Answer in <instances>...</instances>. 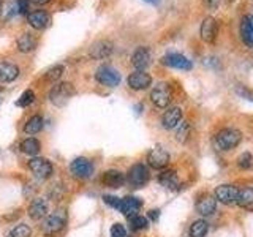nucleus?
I'll list each match as a JSON object with an SVG mask.
<instances>
[{"label": "nucleus", "instance_id": "obj_30", "mask_svg": "<svg viewBox=\"0 0 253 237\" xmlns=\"http://www.w3.org/2000/svg\"><path fill=\"white\" fill-rule=\"evenodd\" d=\"M63 70H65V68H63L62 65H54V67H51L44 73V81L49 82V84H54L55 81H59L60 76L63 75Z\"/></svg>", "mask_w": 253, "mask_h": 237}, {"label": "nucleus", "instance_id": "obj_22", "mask_svg": "<svg viewBox=\"0 0 253 237\" xmlns=\"http://www.w3.org/2000/svg\"><path fill=\"white\" fill-rule=\"evenodd\" d=\"M101 182H103V185H106L109 188H119L125 184V176L121 171L109 169L101 176Z\"/></svg>", "mask_w": 253, "mask_h": 237}, {"label": "nucleus", "instance_id": "obj_44", "mask_svg": "<svg viewBox=\"0 0 253 237\" xmlns=\"http://www.w3.org/2000/svg\"><path fill=\"white\" fill-rule=\"evenodd\" d=\"M229 2H234V0H229Z\"/></svg>", "mask_w": 253, "mask_h": 237}, {"label": "nucleus", "instance_id": "obj_6", "mask_svg": "<svg viewBox=\"0 0 253 237\" xmlns=\"http://www.w3.org/2000/svg\"><path fill=\"white\" fill-rule=\"evenodd\" d=\"M29 169L42 180L49 179L52 176V172H54L51 161L46 160V158H40V157L32 158V160L29 161Z\"/></svg>", "mask_w": 253, "mask_h": 237}, {"label": "nucleus", "instance_id": "obj_26", "mask_svg": "<svg viewBox=\"0 0 253 237\" xmlns=\"http://www.w3.org/2000/svg\"><path fill=\"white\" fill-rule=\"evenodd\" d=\"M19 149H21L26 155L35 157V155L40 152V149H42V144H40V141L35 139V138H26V139H24V141L21 142Z\"/></svg>", "mask_w": 253, "mask_h": 237}, {"label": "nucleus", "instance_id": "obj_18", "mask_svg": "<svg viewBox=\"0 0 253 237\" xmlns=\"http://www.w3.org/2000/svg\"><path fill=\"white\" fill-rule=\"evenodd\" d=\"M141 199L139 198H134V196H126V198H122L121 201V207H119V212H122L125 217H133V215H138V210L141 209Z\"/></svg>", "mask_w": 253, "mask_h": 237}, {"label": "nucleus", "instance_id": "obj_10", "mask_svg": "<svg viewBox=\"0 0 253 237\" xmlns=\"http://www.w3.org/2000/svg\"><path fill=\"white\" fill-rule=\"evenodd\" d=\"M237 195H239V188L234 185H220L215 188V199L223 204H236Z\"/></svg>", "mask_w": 253, "mask_h": 237}, {"label": "nucleus", "instance_id": "obj_7", "mask_svg": "<svg viewBox=\"0 0 253 237\" xmlns=\"http://www.w3.org/2000/svg\"><path fill=\"white\" fill-rule=\"evenodd\" d=\"M67 225V217L63 212H55L52 215L46 217L44 223H43V233L47 236H52V234H57L60 233L63 228Z\"/></svg>", "mask_w": 253, "mask_h": 237}, {"label": "nucleus", "instance_id": "obj_24", "mask_svg": "<svg viewBox=\"0 0 253 237\" xmlns=\"http://www.w3.org/2000/svg\"><path fill=\"white\" fill-rule=\"evenodd\" d=\"M16 44H18V49L21 52H30V51H34L37 44H38V40L35 38L34 34H29V32H26V34H22L19 38H18V41H16Z\"/></svg>", "mask_w": 253, "mask_h": 237}, {"label": "nucleus", "instance_id": "obj_32", "mask_svg": "<svg viewBox=\"0 0 253 237\" xmlns=\"http://www.w3.org/2000/svg\"><path fill=\"white\" fill-rule=\"evenodd\" d=\"M35 101V93H34V90H26L24 92L21 97H19V100L16 101V106H19V108H27L29 105H32V103Z\"/></svg>", "mask_w": 253, "mask_h": 237}, {"label": "nucleus", "instance_id": "obj_21", "mask_svg": "<svg viewBox=\"0 0 253 237\" xmlns=\"http://www.w3.org/2000/svg\"><path fill=\"white\" fill-rule=\"evenodd\" d=\"M19 76V68L11 62H0V82H13Z\"/></svg>", "mask_w": 253, "mask_h": 237}, {"label": "nucleus", "instance_id": "obj_19", "mask_svg": "<svg viewBox=\"0 0 253 237\" xmlns=\"http://www.w3.org/2000/svg\"><path fill=\"white\" fill-rule=\"evenodd\" d=\"M27 21L35 30H43V29H46L47 26H49L51 16L47 14L46 11H43V10H37V11H32V13L27 14Z\"/></svg>", "mask_w": 253, "mask_h": 237}, {"label": "nucleus", "instance_id": "obj_41", "mask_svg": "<svg viewBox=\"0 0 253 237\" xmlns=\"http://www.w3.org/2000/svg\"><path fill=\"white\" fill-rule=\"evenodd\" d=\"M30 2H34L37 5H46V3H49L51 0H30Z\"/></svg>", "mask_w": 253, "mask_h": 237}, {"label": "nucleus", "instance_id": "obj_15", "mask_svg": "<svg viewBox=\"0 0 253 237\" xmlns=\"http://www.w3.org/2000/svg\"><path fill=\"white\" fill-rule=\"evenodd\" d=\"M47 215V201L43 198H35L29 205V217L35 221L46 218Z\"/></svg>", "mask_w": 253, "mask_h": 237}, {"label": "nucleus", "instance_id": "obj_13", "mask_svg": "<svg viewBox=\"0 0 253 237\" xmlns=\"http://www.w3.org/2000/svg\"><path fill=\"white\" fill-rule=\"evenodd\" d=\"M162 62L171 68H179V70H192V67H193V63L190 62L185 55L177 54V52H171L168 55H165Z\"/></svg>", "mask_w": 253, "mask_h": 237}, {"label": "nucleus", "instance_id": "obj_37", "mask_svg": "<svg viewBox=\"0 0 253 237\" xmlns=\"http://www.w3.org/2000/svg\"><path fill=\"white\" fill-rule=\"evenodd\" d=\"M187 134H188V123L185 122V123H182L180 128L177 130V139L180 142H184L187 139Z\"/></svg>", "mask_w": 253, "mask_h": 237}, {"label": "nucleus", "instance_id": "obj_8", "mask_svg": "<svg viewBox=\"0 0 253 237\" xmlns=\"http://www.w3.org/2000/svg\"><path fill=\"white\" fill-rule=\"evenodd\" d=\"M70 171L78 179H89L93 174V164L90 160H87L84 157H79L76 160L71 161Z\"/></svg>", "mask_w": 253, "mask_h": 237}, {"label": "nucleus", "instance_id": "obj_16", "mask_svg": "<svg viewBox=\"0 0 253 237\" xmlns=\"http://www.w3.org/2000/svg\"><path fill=\"white\" fill-rule=\"evenodd\" d=\"M113 52V43L108 41V40H100V41H95L90 46V57L92 59H106Z\"/></svg>", "mask_w": 253, "mask_h": 237}, {"label": "nucleus", "instance_id": "obj_1", "mask_svg": "<svg viewBox=\"0 0 253 237\" xmlns=\"http://www.w3.org/2000/svg\"><path fill=\"white\" fill-rule=\"evenodd\" d=\"M242 141V133L236 128H223L215 138V144L220 150H231L239 146Z\"/></svg>", "mask_w": 253, "mask_h": 237}, {"label": "nucleus", "instance_id": "obj_31", "mask_svg": "<svg viewBox=\"0 0 253 237\" xmlns=\"http://www.w3.org/2000/svg\"><path fill=\"white\" fill-rule=\"evenodd\" d=\"M30 236H32V231L27 225H18L8 233L6 237H30Z\"/></svg>", "mask_w": 253, "mask_h": 237}, {"label": "nucleus", "instance_id": "obj_34", "mask_svg": "<svg viewBox=\"0 0 253 237\" xmlns=\"http://www.w3.org/2000/svg\"><path fill=\"white\" fill-rule=\"evenodd\" d=\"M237 166L241 169H250L253 166V157L249 152H244L239 158H237Z\"/></svg>", "mask_w": 253, "mask_h": 237}, {"label": "nucleus", "instance_id": "obj_5", "mask_svg": "<svg viewBox=\"0 0 253 237\" xmlns=\"http://www.w3.org/2000/svg\"><path fill=\"white\" fill-rule=\"evenodd\" d=\"M126 180L128 184L134 188H139V187H144L147 182H149V171L147 168L142 163H136L133 164L128 174H126Z\"/></svg>", "mask_w": 253, "mask_h": 237}, {"label": "nucleus", "instance_id": "obj_17", "mask_svg": "<svg viewBox=\"0 0 253 237\" xmlns=\"http://www.w3.org/2000/svg\"><path fill=\"white\" fill-rule=\"evenodd\" d=\"M149 63H150V51L147 47L141 46L131 54V65L136 70L144 71L149 67Z\"/></svg>", "mask_w": 253, "mask_h": 237}, {"label": "nucleus", "instance_id": "obj_20", "mask_svg": "<svg viewBox=\"0 0 253 237\" xmlns=\"http://www.w3.org/2000/svg\"><path fill=\"white\" fill-rule=\"evenodd\" d=\"M215 209H217V199H215V196L206 195V196H203L201 199L196 202V210L203 217L212 215V213L215 212Z\"/></svg>", "mask_w": 253, "mask_h": 237}, {"label": "nucleus", "instance_id": "obj_39", "mask_svg": "<svg viewBox=\"0 0 253 237\" xmlns=\"http://www.w3.org/2000/svg\"><path fill=\"white\" fill-rule=\"evenodd\" d=\"M220 3V0H204V5L211 8V10H213V8H217Z\"/></svg>", "mask_w": 253, "mask_h": 237}, {"label": "nucleus", "instance_id": "obj_27", "mask_svg": "<svg viewBox=\"0 0 253 237\" xmlns=\"http://www.w3.org/2000/svg\"><path fill=\"white\" fill-rule=\"evenodd\" d=\"M43 128V117L42 116H32L29 120L26 122V125H24V133L26 134H37L40 133Z\"/></svg>", "mask_w": 253, "mask_h": 237}, {"label": "nucleus", "instance_id": "obj_29", "mask_svg": "<svg viewBox=\"0 0 253 237\" xmlns=\"http://www.w3.org/2000/svg\"><path fill=\"white\" fill-rule=\"evenodd\" d=\"M236 204L241 205V207H250V205L253 204V188H250V187L241 188L239 195H237Z\"/></svg>", "mask_w": 253, "mask_h": 237}, {"label": "nucleus", "instance_id": "obj_42", "mask_svg": "<svg viewBox=\"0 0 253 237\" xmlns=\"http://www.w3.org/2000/svg\"><path fill=\"white\" fill-rule=\"evenodd\" d=\"M144 2H147V3H158V2H160V0H144Z\"/></svg>", "mask_w": 253, "mask_h": 237}, {"label": "nucleus", "instance_id": "obj_43", "mask_svg": "<svg viewBox=\"0 0 253 237\" xmlns=\"http://www.w3.org/2000/svg\"><path fill=\"white\" fill-rule=\"evenodd\" d=\"M0 13H2V0H0Z\"/></svg>", "mask_w": 253, "mask_h": 237}, {"label": "nucleus", "instance_id": "obj_2", "mask_svg": "<svg viewBox=\"0 0 253 237\" xmlns=\"http://www.w3.org/2000/svg\"><path fill=\"white\" fill-rule=\"evenodd\" d=\"M75 95V87L70 82L55 84L49 90V100L55 106H65L67 101Z\"/></svg>", "mask_w": 253, "mask_h": 237}, {"label": "nucleus", "instance_id": "obj_4", "mask_svg": "<svg viewBox=\"0 0 253 237\" xmlns=\"http://www.w3.org/2000/svg\"><path fill=\"white\" fill-rule=\"evenodd\" d=\"M95 78L101 85H106V87H116L121 84V75L119 71L109 65H101L97 73H95Z\"/></svg>", "mask_w": 253, "mask_h": 237}, {"label": "nucleus", "instance_id": "obj_11", "mask_svg": "<svg viewBox=\"0 0 253 237\" xmlns=\"http://www.w3.org/2000/svg\"><path fill=\"white\" fill-rule=\"evenodd\" d=\"M150 84H152V76H150L149 73H146V71L138 70L128 76V85L133 90H144Z\"/></svg>", "mask_w": 253, "mask_h": 237}, {"label": "nucleus", "instance_id": "obj_33", "mask_svg": "<svg viewBox=\"0 0 253 237\" xmlns=\"http://www.w3.org/2000/svg\"><path fill=\"white\" fill-rule=\"evenodd\" d=\"M128 220H130L131 228L136 229V231H139V229H146L149 226V220L146 217H142V215H133Z\"/></svg>", "mask_w": 253, "mask_h": 237}, {"label": "nucleus", "instance_id": "obj_9", "mask_svg": "<svg viewBox=\"0 0 253 237\" xmlns=\"http://www.w3.org/2000/svg\"><path fill=\"white\" fill-rule=\"evenodd\" d=\"M147 163L154 169H165L169 164V154L162 147H155L147 154Z\"/></svg>", "mask_w": 253, "mask_h": 237}, {"label": "nucleus", "instance_id": "obj_36", "mask_svg": "<svg viewBox=\"0 0 253 237\" xmlns=\"http://www.w3.org/2000/svg\"><path fill=\"white\" fill-rule=\"evenodd\" d=\"M103 199H105V202H106L108 205H111V207H113V209H117V210H119V207H121V201H122V198L106 195V196H103Z\"/></svg>", "mask_w": 253, "mask_h": 237}, {"label": "nucleus", "instance_id": "obj_28", "mask_svg": "<svg viewBox=\"0 0 253 237\" xmlns=\"http://www.w3.org/2000/svg\"><path fill=\"white\" fill-rule=\"evenodd\" d=\"M209 231V225L206 220H196L190 226V237H206Z\"/></svg>", "mask_w": 253, "mask_h": 237}, {"label": "nucleus", "instance_id": "obj_23", "mask_svg": "<svg viewBox=\"0 0 253 237\" xmlns=\"http://www.w3.org/2000/svg\"><path fill=\"white\" fill-rule=\"evenodd\" d=\"M241 38L247 46H253V14H245L242 18Z\"/></svg>", "mask_w": 253, "mask_h": 237}, {"label": "nucleus", "instance_id": "obj_12", "mask_svg": "<svg viewBox=\"0 0 253 237\" xmlns=\"http://www.w3.org/2000/svg\"><path fill=\"white\" fill-rule=\"evenodd\" d=\"M201 40L206 43H212L213 40L217 38V34H218V26H217V21L212 18V16H208L203 24H201Z\"/></svg>", "mask_w": 253, "mask_h": 237}, {"label": "nucleus", "instance_id": "obj_40", "mask_svg": "<svg viewBox=\"0 0 253 237\" xmlns=\"http://www.w3.org/2000/svg\"><path fill=\"white\" fill-rule=\"evenodd\" d=\"M158 213H160V212H158V210H150V212H149V217H150V218H152V220L155 221V220L158 218Z\"/></svg>", "mask_w": 253, "mask_h": 237}, {"label": "nucleus", "instance_id": "obj_14", "mask_svg": "<svg viewBox=\"0 0 253 237\" xmlns=\"http://www.w3.org/2000/svg\"><path fill=\"white\" fill-rule=\"evenodd\" d=\"M182 122V109L177 106H172L169 108L162 117V123L166 130H172V128H177Z\"/></svg>", "mask_w": 253, "mask_h": 237}, {"label": "nucleus", "instance_id": "obj_35", "mask_svg": "<svg viewBox=\"0 0 253 237\" xmlns=\"http://www.w3.org/2000/svg\"><path fill=\"white\" fill-rule=\"evenodd\" d=\"M111 237H126V229L124 228V225L116 223L111 226Z\"/></svg>", "mask_w": 253, "mask_h": 237}, {"label": "nucleus", "instance_id": "obj_38", "mask_svg": "<svg viewBox=\"0 0 253 237\" xmlns=\"http://www.w3.org/2000/svg\"><path fill=\"white\" fill-rule=\"evenodd\" d=\"M16 3H18L19 13L26 14V13L29 11V3H30V0H16Z\"/></svg>", "mask_w": 253, "mask_h": 237}, {"label": "nucleus", "instance_id": "obj_3", "mask_svg": "<svg viewBox=\"0 0 253 237\" xmlns=\"http://www.w3.org/2000/svg\"><path fill=\"white\" fill-rule=\"evenodd\" d=\"M150 100L158 109H165L171 103V89L166 82H158L152 92H150Z\"/></svg>", "mask_w": 253, "mask_h": 237}, {"label": "nucleus", "instance_id": "obj_25", "mask_svg": "<svg viewBox=\"0 0 253 237\" xmlns=\"http://www.w3.org/2000/svg\"><path fill=\"white\" fill-rule=\"evenodd\" d=\"M158 182H160V184L165 188H168V190H177L179 185H180L177 174L174 172V171H165V172H162L160 176H158Z\"/></svg>", "mask_w": 253, "mask_h": 237}]
</instances>
